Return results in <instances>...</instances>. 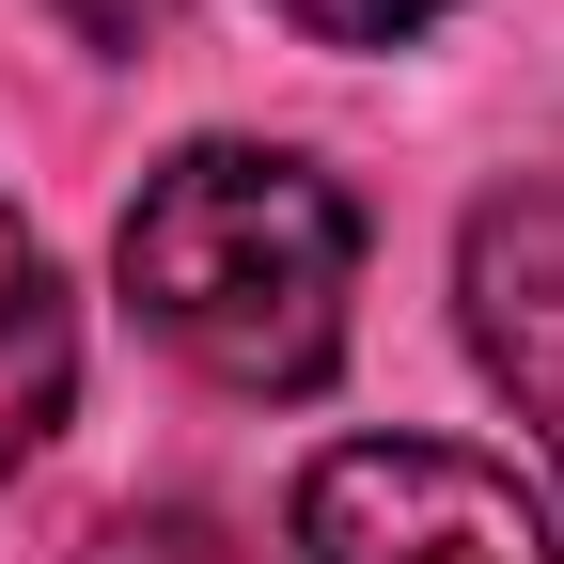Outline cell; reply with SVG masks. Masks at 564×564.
<instances>
[{
    "instance_id": "obj_1",
    "label": "cell",
    "mask_w": 564,
    "mask_h": 564,
    "mask_svg": "<svg viewBox=\"0 0 564 564\" xmlns=\"http://www.w3.org/2000/svg\"><path fill=\"white\" fill-rule=\"evenodd\" d=\"M126 314L220 392H314L345 361V299H361V204L282 141H188L126 204Z\"/></svg>"
},
{
    "instance_id": "obj_2",
    "label": "cell",
    "mask_w": 564,
    "mask_h": 564,
    "mask_svg": "<svg viewBox=\"0 0 564 564\" xmlns=\"http://www.w3.org/2000/svg\"><path fill=\"white\" fill-rule=\"evenodd\" d=\"M299 564H564V533L455 440H329L299 470Z\"/></svg>"
},
{
    "instance_id": "obj_3",
    "label": "cell",
    "mask_w": 564,
    "mask_h": 564,
    "mask_svg": "<svg viewBox=\"0 0 564 564\" xmlns=\"http://www.w3.org/2000/svg\"><path fill=\"white\" fill-rule=\"evenodd\" d=\"M455 299H470L486 377L518 392V423H533L549 470H564V173H518V188L470 204V236H455Z\"/></svg>"
},
{
    "instance_id": "obj_4",
    "label": "cell",
    "mask_w": 564,
    "mask_h": 564,
    "mask_svg": "<svg viewBox=\"0 0 564 564\" xmlns=\"http://www.w3.org/2000/svg\"><path fill=\"white\" fill-rule=\"evenodd\" d=\"M79 408V299H63L47 236L0 204V486L47 455V423Z\"/></svg>"
},
{
    "instance_id": "obj_5",
    "label": "cell",
    "mask_w": 564,
    "mask_h": 564,
    "mask_svg": "<svg viewBox=\"0 0 564 564\" xmlns=\"http://www.w3.org/2000/svg\"><path fill=\"white\" fill-rule=\"evenodd\" d=\"M79 564H236V533H220V518H188V502H141V518H110Z\"/></svg>"
},
{
    "instance_id": "obj_6",
    "label": "cell",
    "mask_w": 564,
    "mask_h": 564,
    "mask_svg": "<svg viewBox=\"0 0 564 564\" xmlns=\"http://www.w3.org/2000/svg\"><path fill=\"white\" fill-rule=\"evenodd\" d=\"M282 17H299L314 47H408L423 17H455V0H282Z\"/></svg>"
},
{
    "instance_id": "obj_7",
    "label": "cell",
    "mask_w": 564,
    "mask_h": 564,
    "mask_svg": "<svg viewBox=\"0 0 564 564\" xmlns=\"http://www.w3.org/2000/svg\"><path fill=\"white\" fill-rule=\"evenodd\" d=\"M47 17L79 32V47H158V32H173V0H47Z\"/></svg>"
}]
</instances>
